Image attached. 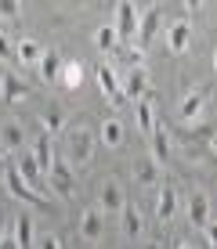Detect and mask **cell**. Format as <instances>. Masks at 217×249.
<instances>
[{"label": "cell", "mask_w": 217, "mask_h": 249, "mask_svg": "<svg viewBox=\"0 0 217 249\" xmlns=\"http://www.w3.org/2000/svg\"><path fill=\"white\" fill-rule=\"evenodd\" d=\"M0 98H7V101H22V98H29V87H25L22 76L4 72V76H0Z\"/></svg>", "instance_id": "ac0fdd59"}, {"label": "cell", "mask_w": 217, "mask_h": 249, "mask_svg": "<svg viewBox=\"0 0 217 249\" xmlns=\"http://www.w3.org/2000/svg\"><path fill=\"white\" fill-rule=\"evenodd\" d=\"M206 105H210V94H206L203 87H192L185 98L178 101V116L185 119V123H196V119H203Z\"/></svg>", "instance_id": "3957f363"}, {"label": "cell", "mask_w": 217, "mask_h": 249, "mask_svg": "<svg viewBox=\"0 0 217 249\" xmlns=\"http://www.w3.org/2000/svg\"><path fill=\"white\" fill-rule=\"evenodd\" d=\"M174 217H178V188L163 184L159 195H156V220H159V224H170Z\"/></svg>", "instance_id": "8fae6325"}, {"label": "cell", "mask_w": 217, "mask_h": 249, "mask_svg": "<svg viewBox=\"0 0 217 249\" xmlns=\"http://www.w3.org/2000/svg\"><path fill=\"white\" fill-rule=\"evenodd\" d=\"M210 65H214V76H217V47H214V58H210Z\"/></svg>", "instance_id": "e575fe53"}, {"label": "cell", "mask_w": 217, "mask_h": 249, "mask_svg": "<svg viewBox=\"0 0 217 249\" xmlns=\"http://www.w3.org/2000/svg\"><path fill=\"white\" fill-rule=\"evenodd\" d=\"M65 159L73 170L94 162V130L91 126H69L65 130Z\"/></svg>", "instance_id": "6da1fadb"}, {"label": "cell", "mask_w": 217, "mask_h": 249, "mask_svg": "<svg viewBox=\"0 0 217 249\" xmlns=\"http://www.w3.org/2000/svg\"><path fill=\"white\" fill-rule=\"evenodd\" d=\"M19 15H22V4H19V0H0V18L15 22Z\"/></svg>", "instance_id": "f1b7e54d"}, {"label": "cell", "mask_w": 217, "mask_h": 249, "mask_svg": "<svg viewBox=\"0 0 217 249\" xmlns=\"http://www.w3.org/2000/svg\"><path fill=\"white\" fill-rule=\"evenodd\" d=\"M98 141L105 144V148H119V144H123V123H119L116 116L101 119V126H98Z\"/></svg>", "instance_id": "d6986e66"}, {"label": "cell", "mask_w": 217, "mask_h": 249, "mask_svg": "<svg viewBox=\"0 0 217 249\" xmlns=\"http://www.w3.org/2000/svg\"><path fill=\"white\" fill-rule=\"evenodd\" d=\"M159 25H163V11H159V7L145 11V15H141V22H138V33H134V36H138V47H149V44H152V36L159 33Z\"/></svg>", "instance_id": "4fadbf2b"}, {"label": "cell", "mask_w": 217, "mask_h": 249, "mask_svg": "<svg viewBox=\"0 0 217 249\" xmlns=\"http://www.w3.org/2000/svg\"><path fill=\"white\" fill-rule=\"evenodd\" d=\"M167 47H170V54H185L192 47V22L188 18H174L167 25Z\"/></svg>", "instance_id": "8992f818"}, {"label": "cell", "mask_w": 217, "mask_h": 249, "mask_svg": "<svg viewBox=\"0 0 217 249\" xmlns=\"http://www.w3.org/2000/svg\"><path fill=\"white\" fill-rule=\"evenodd\" d=\"M33 159H37V166H40V174L47 177V170H51V162H55V148H51V137L47 134H37L33 137V152H29Z\"/></svg>", "instance_id": "e0dca14e"}, {"label": "cell", "mask_w": 217, "mask_h": 249, "mask_svg": "<svg viewBox=\"0 0 217 249\" xmlns=\"http://www.w3.org/2000/svg\"><path fill=\"white\" fill-rule=\"evenodd\" d=\"M62 62H65V58H62V51H55V47H43V54H40V76H43V80H58V72H62Z\"/></svg>", "instance_id": "ffe728a7"}, {"label": "cell", "mask_w": 217, "mask_h": 249, "mask_svg": "<svg viewBox=\"0 0 217 249\" xmlns=\"http://www.w3.org/2000/svg\"><path fill=\"white\" fill-rule=\"evenodd\" d=\"M25 148V130L19 119H4L0 123V152L4 156H19V152Z\"/></svg>", "instance_id": "5b68a950"}, {"label": "cell", "mask_w": 217, "mask_h": 249, "mask_svg": "<svg viewBox=\"0 0 217 249\" xmlns=\"http://www.w3.org/2000/svg\"><path fill=\"white\" fill-rule=\"evenodd\" d=\"M119 224H123V235L134 242V238H141V231H145V217H141V210H138L134 202H127L123 210H119Z\"/></svg>", "instance_id": "2e32d148"}, {"label": "cell", "mask_w": 217, "mask_h": 249, "mask_svg": "<svg viewBox=\"0 0 217 249\" xmlns=\"http://www.w3.org/2000/svg\"><path fill=\"white\" fill-rule=\"evenodd\" d=\"M94 47H98L101 54H112V51L119 47L116 29H112V25H98V29H94Z\"/></svg>", "instance_id": "4316f807"}, {"label": "cell", "mask_w": 217, "mask_h": 249, "mask_svg": "<svg viewBox=\"0 0 217 249\" xmlns=\"http://www.w3.org/2000/svg\"><path fill=\"white\" fill-rule=\"evenodd\" d=\"M83 65L80 62H73V58H65V62H62V72H58V83H62V87L65 90H76V87H80V83H83Z\"/></svg>", "instance_id": "44dd1931"}, {"label": "cell", "mask_w": 217, "mask_h": 249, "mask_svg": "<svg viewBox=\"0 0 217 249\" xmlns=\"http://www.w3.org/2000/svg\"><path fill=\"white\" fill-rule=\"evenodd\" d=\"M149 144H152L149 156L156 159V166L163 170V166L170 162V130H167L163 123H156V126H152V134H149Z\"/></svg>", "instance_id": "9c48e42d"}, {"label": "cell", "mask_w": 217, "mask_h": 249, "mask_svg": "<svg viewBox=\"0 0 217 249\" xmlns=\"http://www.w3.org/2000/svg\"><path fill=\"white\" fill-rule=\"evenodd\" d=\"M203 235H206V242H210V249H217V220L210 217V224L203 228Z\"/></svg>", "instance_id": "1f68e13d"}, {"label": "cell", "mask_w": 217, "mask_h": 249, "mask_svg": "<svg viewBox=\"0 0 217 249\" xmlns=\"http://www.w3.org/2000/svg\"><path fill=\"white\" fill-rule=\"evenodd\" d=\"M134 116H138V130H141L145 137H149V134H152V126L159 123V119H156V116H159V108H156V98H152V94H145V98L138 101Z\"/></svg>", "instance_id": "9a60e30c"}, {"label": "cell", "mask_w": 217, "mask_h": 249, "mask_svg": "<svg viewBox=\"0 0 217 249\" xmlns=\"http://www.w3.org/2000/svg\"><path fill=\"white\" fill-rule=\"evenodd\" d=\"M210 144H214V152H217V137H214V141H210Z\"/></svg>", "instance_id": "74e56055"}, {"label": "cell", "mask_w": 217, "mask_h": 249, "mask_svg": "<svg viewBox=\"0 0 217 249\" xmlns=\"http://www.w3.org/2000/svg\"><path fill=\"white\" fill-rule=\"evenodd\" d=\"M188 224L199 228V231L210 224V195L206 192H192L188 195Z\"/></svg>", "instance_id": "7c38bea8"}, {"label": "cell", "mask_w": 217, "mask_h": 249, "mask_svg": "<svg viewBox=\"0 0 217 249\" xmlns=\"http://www.w3.org/2000/svg\"><path fill=\"white\" fill-rule=\"evenodd\" d=\"M4 181H7V192H11V195H15V199H22V202H40V195H37V192H33V188H29V184H25V181H22V177H19V174H15V170H7V177H4Z\"/></svg>", "instance_id": "cb8c5ba5"}, {"label": "cell", "mask_w": 217, "mask_h": 249, "mask_svg": "<svg viewBox=\"0 0 217 249\" xmlns=\"http://www.w3.org/2000/svg\"><path fill=\"white\" fill-rule=\"evenodd\" d=\"M40 54H43V47H40L33 36H25V40L15 44V58H19L22 65H40Z\"/></svg>", "instance_id": "603a6c76"}, {"label": "cell", "mask_w": 217, "mask_h": 249, "mask_svg": "<svg viewBox=\"0 0 217 249\" xmlns=\"http://www.w3.org/2000/svg\"><path fill=\"white\" fill-rule=\"evenodd\" d=\"M138 22H141V15H138V7L134 4H119L116 7V25H112V29H116V36H119V44H123V40H130L138 33Z\"/></svg>", "instance_id": "ba28073f"}, {"label": "cell", "mask_w": 217, "mask_h": 249, "mask_svg": "<svg viewBox=\"0 0 217 249\" xmlns=\"http://www.w3.org/2000/svg\"><path fill=\"white\" fill-rule=\"evenodd\" d=\"M0 249H19V242H15V235H7V231H4V235H0Z\"/></svg>", "instance_id": "d6a6232c"}, {"label": "cell", "mask_w": 217, "mask_h": 249, "mask_svg": "<svg viewBox=\"0 0 217 249\" xmlns=\"http://www.w3.org/2000/svg\"><path fill=\"white\" fill-rule=\"evenodd\" d=\"M15 174H19L22 181L40 195V177H43V174H40V166H37V159H33V156H22V159H19V166H15Z\"/></svg>", "instance_id": "7402d4cb"}, {"label": "cell", "mask_w": 217, "mask_h": 249, "mask_svg": "<svg viewBox=\"0 0 217 249\" xmlns=\"http://www.w3.org/2000/svg\"><path fill=\"white\" fill-rule=\"evenodd\" d=\"M127 206V195H123V184L116 181V177H105L98 188V210L101 213H119Z\"/></svg>", "instance_id": "277c9868"}, {"label": "cell", "mask_w": 217, "mask_h": 249, "mask_svg": "<svg viewBox=\"0 0 217 249\" xmlns=\"http://www.w3.org/2000/svg\"><path fill=\"white\" fill-rule=\"evenodd\" d=\"M58 130H65V116H62V108H55L51 105L47 112H43V134H58Z\"/></svg>", "instance_id": "83f0119b"}, {"label": "cell", "mask_w": 217, "mask_h": 249, "mask_svg": "<svg viewBox=\"0 0 217 249\" xmlns=\"http://www.w3.org/2000/svg\"><path fill=\"white\" fill-rule=\"evenodd\" d=\"M0 235H4V213H0Z\"/></svg>", "instance_id": "8d00e7d4"}, {"label": "cell", "mask_w": 217, "mask_h": 249, "mask_svg": "<svg viewBox=\"0 0 217 249\" xmlns=\"http://www.w3.org/2000/svg\"><path fill=\"white\" fill-rule=\"evenodd\" d=\"M7 177V159H4V152H0V181Z\"/></svg>", "instance_id": "836d02e7"}, {"label": "cell", "mask_w": 217, "mask_h": 249, "mask_svg": "<svg viewBox=\"0 0 217 249\" xmlns=\"http://www.w3.org/2000/svg\"><path fill=\"white\" fill-rule=\"evenodd\" d=\"M47 184H51V192L55 195H73V188H76V177H73V166H69V159L62 156H55V162H51V170H47Z\"/></svg>", "instance_id": "7a4b0ae2"}, {"label": "cell", "mask_w": 217, "mask_h": 249, "mask_svg": "<svg viewBox=\"0 0 217 249\" xmlns=\"http://www.w3.org/2000/svg\"><path fill=\"white\" fill-rule=\"evenodd\" d=\"M7 58H15V44L7 40V33L0 29V62H7Z\"/></svg>", "instance_id": "4dcf8cb0"}, {"label": "cell", "mask_w": 217, "mask_h": 249, "mask_svg": "<svg viewBox=\"0 0 217 249\" xmlns=\"http://www.w3.org/2000/svg\"><path fill=\"white\" fill-rule=\"evenodd\" d=\"M11 235H15V242H19V249H33V217L29 213H19Z\"/></svg>", "instance_id": "484cf974"}, {"label": "cell", "mask_w": 217, "mask_h": 249, "mask_svg": "<svg viewBox=\"0 0 217 249\" xmlns=\"http://www.w3.org/2000/svg\"><path fill=\"white\" fill-rule=\"evenodd\" d=\"M101 235H105V213L98 206H87L80 213V238L83 242H98Z\"/></svg>", "instance_id": "52a82bcc"}, {"label": "cell", "mask_w": 217, "mask_h": 249, "mask_svg": "<svg viewBox=\"0 0 217 249\" xmlns=\"http://www.w3.org/2000/svg\"><path fill=\"white\" fill-rule=\"evenodd\" d=\"M178 249H196L192 242H178Z\"/></svg>", "instance_id": "d590c367"}, {"label": "cell", "mask_w": 217, "mask_h": 249, "mask_svg": "<svg viewBox=\"0 0 217 249\" xmlns=\"http://www.w3.org/2000/svg\"><path fill=\"white\" fill-rule=\"evenodd\" d=\"M119 94H123V98H134V101H141L145 94H149V87H152V80H149V72H145V65H138V69H130L127 72V80L119 83Z\"/></svg>", "instance_id": "30bf717a"}, {"label": "cell", "mask_w": 217, "mask_h": 249, "mask_svg": "<svg viewBox=\"0 0 217 249\" xmlns=\"http://www.w3.org/2000/svg\"><path fill=\"white\" fill-rule=\"evenodd\" d=\"M33 249H65V246H62V238H58V235H51V231H47V235H40L37 242H33Z\"/></svg>", "instance_id": "f546056e"}, {"label": "cell", "mask_w": 217, "mask_h": 249, "mask_svg": "<svg viewBox=\"0 0 217 249\" xmlns=\"http://www.w3.org/2000/svg\"><path fill=\"white\" fill-rule=\"evenodd\" d=\"M98 83H101V94L112 101H123V94H119V80L116 72H112V65H98Z\"/></svg>", "instance_id": "d4e9b609"}, {"label": "cell", "mask_w": 217, "mask_h": 249, "mask_svg": "<svg viewBox=\"0 0 217 249\" xmlns=\"http://www.w3.org/2000/svg\"><path fill=\"white\" fill-rule=\"evenodd\" d=\"M134 181H138V188H156L159 184V166H156L152 156H138L134 159Z\"/></svg>", "instance_id": "5bb4252c"}]
</instances>
